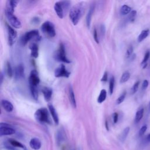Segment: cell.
Returning a JSON list of instances; mask_svg holds the SVG:
<instances>
[{
	"label": "cell",
	"mask_w": 150,
	"mask_h": 150,
	"mask_svg": "<svg viewBox=\"0 0 150 150\" xmlns=\"http://www.w3.org/2000/svg\"><path fill=\"white\" fill-rule=\"evenodd\" d=\"M100 34L101 35L102 37H103L105 35V28L104 24H101L100 26Z\"/></svg>",
	"instance_id": "cell-39"
},
{
	"label": "cell",
	"mask_w": 150,
	"mask_h": 150,
	"mask_svg": "<svg viewBox=\"0 0 150 150\" xmlns=\"http://www.w3.org/2000/svg\"><path fill=\"white\" fill-rule=\"evenodd\" d=\"M149 56H150V52H149V50H148L145 53L144 59H143V60H142V61L141 62V66H142V69H145L147 67V65H148L147 61L148 60V59L149 58Z\"/></svg>",
	"instance_id": "cell-27"
},
{
	"label": "cell",
	"mask_w": 150,
	"mask_h": 150,
	"mask_svg": "<svg viewBox=\"0 0 150 150\" xmlns=\"http://www.w3.org/2000/svg\"><path fill=\"white\" fill-rule=\"evenodd\" d=\"M69 100H70V103H71V105L73 106V108H76V107H77L76 101L75 96H74V93L73 88L71 86H70L69 89Z\"/></svg>",
	"instance_id": "cell-20"
},
{
	"label": "cell",
	"mask_w": 150,
	"mask_h": 150,
	"mask_svg": "<svg viewBox=\"0 0 150 150\" xmlns=\"http://www.w3.org/2000/svg\"><path fill=\"white\" fill-rule=\"evenodd\" d=\"M39 19L38 18H32V22L33 23H38L39 22Z\"/></svg>",
	"instance_id": "cell-46"
},
{
	"label": "cell",
	"mask_w": 150,
	"mask_h": 150,
	"mask_svg": "<svg viewBox=\"0 0 150 150\" xmlns=\"http://www.w3.org/2000/svg\"><path fill=\"white\" fill-rule=\"evenodd\" d=\"M131 12V8L127 5H124L120 9V13L122 15H126Z\"/></svg>",
	"instance_id": "cell-26"
},
{
	"label": "cell",
	"mask_w": 150,
	"mask_h": 150,
	"mask_svg": "<svg viewBox=\"0 0 150 150\" xmlns=\"http://www.w3.org/2000/svg\"><path fill=\"white\" fill-rule=\"evenodd\" d=\"M129 77H130V73H129V72L128 71H124L122 73V76H121V77L120 78V83H125L126 81H127L129 80Z\"/></svg>",
	"instance_id": "cell-28"
},
{
	"label": "cell",
	"mask_w": 150,
	"mask_h": 150,
	"mask_svg": "<svg viewBox=\"0 0 150 150\" xmlns=\"http://www.w3.org/2000/svg\"><path fill=\"white\" fill-rule=\"evenodd\" d=\"M54 11H55L56 13L58 16V17L60 19H62L64 16V14L65 11H64V9L63 8V6L62 5V4L61 1L56 2L54 4Z\"/></svg>",
	"instance_id": "cell-12"
},
{
	"label": "cell",
	"mask_w": 150,
	"mask_h": 150,
	"mask_svg": "<svg viewBox=\"0 0 150 150\" xmlns=\"http://www.w3.org/2000/svg\"><path fill=\"white\" fill-rule=\"evenodd\" d=\"M1 105L2 108L7 112H11L13 110V106L12 104L6 100H1Z\"/></svg>",
	"instance_id": "cell-19"
},
{
	"label": "cell",
	"mask_w": 150,
	"mask_h": 150,
	"mask_svg": "<svg viewBox=\"0 0 150 150\" xmlns=\"http://www.w3.org/2000/svg\"><path fill=\"white\" fill-rule=\"evenodd\" d=\"M29 49L30 50V56L33 58H37L39 56V47L38 45L35 42L32 43L29 46Z\"/></svg>",
	"instance_id": "cell-16"
},
{
	"label": "cell",
	"mask_w": 150,
	"mask_h": 150,
	"mask_svg": "<svg viewBox=\"0 0 150 150\" xmlns=\"http://www.w3.org/2000/svg\"><path fill=\"white\" fill-rule=\"evenodd\" d=\"M6 73L8 74V76L9 77H12L13 76V71L12 70V68L11 67V63L8 62L6 63Z\"/></svg>",
	"instance_id": "cell-32"
},
{
	"label": "cell",
	"mask_w": 150,
	"mask_h": 150,
	"mask_svg": "<svg viewBox=\"0 0 150 150\" xmlns=\"http://www.w3.org/2000/svg\"><path fill=\"white\" fill-rule=\"evenodd\" d=\"M105 127H106V129H107V130H108V129H109V128H108V122H107V121H105Z\"/></svg>",
	"instance_id": "cell-48"
},
{
	"label": "cell",
	"mask_w": 150,
	"mask_h": 150,
	"mask_svg": "<svg viewBox=\"0 0 150 150\" xmlns=\"http://www.w3.org/2000/svg\"><path fill=\"white\" fill-rule=\"evenodd\" d=\"M48 108H49V111L50 113V115H52V117L55 123V124L58 125L59 124V117L57 115V113L54 108V107H53V105L52 104H48Z\"/></svg>",
	"instance_id": "cell-14"
},
{
	"label": "cell",
	"mask_w": 150,
	"mask_h": 150,
	"mask_svg": "<svg viewBox=\"0 0 150 150\" xmlns=\"http://www.w3.org/2000/svg\"><path fill=\"white\" fill-rule=\"evenodd\" d=\"M83 6L81 3H79L74 5L70 9L69 12V18L74 25L78 23L83 13Z\"/></svg>",
	"instance_id": "cell-1"
},
{
	"label": "cell",
	"mask_w": 150,
	"mask_h": 150,
	"mask_svg": "<svg viewBox=\"0 0 150 150\" xmlns=\"http://www.w3.org/2000/svg\"><path fill=\"white\" fill-rule=\"evenodd\" d=\"M129 127H127L126 128H125L124 129V130L122 131V132L121 133L120 137H119V139L120 140L121 142H124L125 141V140L126 139L128 134H129Z\"/></svg>",
	"instance_id": "cell-23"
},
{
	"label": "cell",
	"mask_w": 150,
	"mask_h": 150,
	"mask_svg": "<svg viewBox=\"0 0 150 150\" xmlns=\"http://www.w3.org/2000/svg\"><path fill=\"white\" fill-rule=\"evenodd\" d=\"M148 84H149V82L147 80H144L142 82V89L143 90H145L148 86Z\"/></svg>",
	"instance_id": "cell-40"
},
{
	"label": "cell",
	"mask_w": 150,
	"mask_h": 150,
	"mask_svg": "<svg viewBox=\"0 0 150 150\" xmlns=\"http://www.w3.org/2000/svg\"><path fill=\"white\" fill-rule=\"evenodd\" d=\"M40 82V79L38 75V73L36 70H32L29 74V86H36L39 84Z\"/></svg>",
	"instance_id": "cell-10"
},
{
	"label": "cell",
	"mask_w": 150,
	"mask_h": 150,
	"mask_svg": "<svg viewBox=\"0 0 150 150\" xmlns=\"http://www.w3.org/2000/svg\"><path fill=\"white\" fill-rule=\"evenodd\" d=\"M42 93L44 97V98L46 101H49L52 98V93H53V90L51 88L45 87L43 88L42 90Z\"/></svg>",
	"instance_id": "cell-17"
},
{
	"label": "cell",
	"mask_w": 150,
	"mask_h": 150,
	"mask_svg": "<svg viewBox=\"0 0 150 150\" xmlns=\"http://www.w3.org/2000/svg\"><path fill=\"white\" fill-rule=\"evenodd\" d=\"M118 120V114L117 112H114L112 114V120L114 124H116Z\"/></svg>",
	"instance_id": "cell-41"
},
{
	"label": "cell",
	"mask_w": 150,
	"mask_h": 150,
	"mask_svg": "<svg viewBox=\"0 0 150 150\" xmlns=\"http://www.w3.org/2000/svg\"><path fill=\"white\" fill-rule=\"evenodd\" d=\"M114 85H115V78L112 76L111 77L110 79V82H109V92L110 95H111L113 93Z\"/></svg>",
	"instance_id": "cell-30"
},
{
	"label": "cell",
	"mask_w": 150,
	"mask_h": 150,
	"mask_svg": "<svg viewBox=\"0 0 150 150\" xmlns=\"http://www.w3.org/2000/svg\"><path fill=\"white\" fill-rule=\"evenodd\" d=\"M70 75V73L67 70L63 64H61L54 70V76L56 77H69Z\"/></svg>",
	"instance_id": "cell-9"
},
{
	"label": "cell",
	"mask_w": 150,
	"mask_h": 150,
	"mask_svg": "<svg viewBox=\"0 0 150 150\" xmlns=\"http://www.w3.org/2000/svg\"><path fill=\"white\" fill-rule=\"evenodd\" d=\"M35 118L39 122L51 124L48 110L46 108H40L35 113Z\"/></svg>",
	"instance_id": "cell-2"
},
{
	"label": "cell",
	"mask_w": 150,
	"mask_h": 150,
	"mask_svg": "<svg viewBox=\"0 0 150 150\" xmlns=\"http://www.w3.org/2000/svg\"><path fill=\"white\" fill-rule=\"evenodd\" d=\"M144 142L145 144H147L150 142V134H149L148 135H146V137L145 138V139L144 140Z\"/></svg>",
	"instance_id": "cell-43"
},
{
	"label": "cell",
	"mask_w": 150,
	"mask_h": 150,
	"mask_svg": "<svg viewBox=\"0 0 150 150\" xmlns=\"http://www.w3.org/2000/svg\"><path fill=\"white\" fill-rule=\"evenodd\" d=\"M149 33V29H145L141 31L139 36H138L137 40L138 42H141L142 40H144L148 35Z\"/></svg>",
	"instance_id": "cell-24"
},
{
	"label": "cell",
	"mask_w": 150,
	"mask_h": 150,
	"mask_svg": "<svg viewBox=\"0 0 150 150\" xmlns=\"http://www.w3.org/2000/svg\"><path fill=\"white\" fill-rule=\"evenodd\" d=\"M30 90L33 99L37 100L38 99V90L36 86H30Z\"/></svg>",
	"instance_id": "cell-29"
},
{
	"label": "cell",
	"mask_w": 150,
	"mask_h": 150,
	"mask_svg": "<svg viewBox=\"0 0 150 150\" xmlns=\"http://www.w3.org/2000/svg\"><path fill=\"white\" fill-rule=\"evenodd\" d=\"M5 15L12 27L16 29L21 28L22 24L20 20L13 13L5 11Z\"/></svg>",
	"instance_id": "cell-6"
},
{
	"label": "cell",
	"mask_w": 150,
	"mask_h": 150,
	"mask_svg": "<svg viewBox=\"0 0 150 150\" xmlns=\"http://www.w3.org/2000/svg\"><path fill=\"white\" fill-rule=\"evenodd\" d=\"M40 36H39V31L36 29L32 30L29 32H26L24 35H23L20 39L21 43L22 45H26L28 42L33 39L36 41H38L40 39Z\"/></svg>",
	"instance_id": "cell-3"
},
{
	"label": "cell",
	"mask_w": 150,
	"mask_h": 150,
	"mask_svg": "<svg viewBox=\"0 0 150 150\" xmlns=\"http://www.w3.org/2000/svg\"><path fill=\"white\" fill-rule=\"evenodd\" d=\"M9 142L10 144L12 145V146H13L14 147H18V148H21L25 149V146L22 144L17 141L16 140L11 139L9 140Z\"/></svg>",
	"instance_id": "cell-31"
},
{
	"label": "cell",
	"mask_w": 150,
	"mask_h": 150,
	"mask_svg": "<svg viewBox=\"0 0 150 150\" xmlns=\"http://www.w3.org/2000/svg\"><path fill=\"white\" fill-rule=\"evenodd\" d=\"M132 52H133V47L132 46H129L126 51V54H125L126 57L127 58L130 57L132 55Z\"/></svg>",
	"instance_id": "cell-36"
},
{
	"label": "cell",
	"mask_w": 150,
	"mask_h": 150,
	"mask_svg": "<svg viewBox=\"0 0 150 150\" xmlns=\"http://www.w3.org/2000/svg\"><path fill=\"white\" fill-rule=\"evenodd\" d=\"M93 38H94V39L96 41V42L97 43H98L100 40H99L98 32H97V30L96 28H94V30H93Z\"/></svg>",
	"instance_id": "cell-37"
},
{
	"label": "cell",
	"mask_w": 150,
	"mask_h": 150,
	"mask_svg": "<svg viewBox=\"0 0 150 150\" xmlns=\"http://www.w3.org/2000/svg\"><path fill=\"white\" fill-rule=\"evenodd\" d=\"M139 84V81H137L134 84V85L132 86V87L131 88V93L132 94H135L137 91V90L138 89Z\"/></svg>",
	"instance_id": "cell-35"
},
{
	"label": "cell",
	"mask_w": 150,
	"mask_h": 150,
	"mask_svg": "<svg viewBox=\"0 0 150 150\" xmlns=\"http://www.w3.org/2000/svg\"><path fill=\"white\" fill-rule=\"evenodd\" d=\"M144 109L143 107L140 108L137 110L135 114V123H138L141 120L142 118L143 115H144Z\"/></svg>",
	"instance_id": "cell-22"
},
{
	"label": "cell",
	"mask_w": 150,
	"mask_h": 150,
	"mask_svg": "<svg viewBox=\"0 0 150 150\" xmlns=\"http://www.w3.org/2000/svg\"><path fill=\"white\" fill-rule=\"evenodd\" d=\"M94 9H95V5L92 4L90 6V9L88 10V12L87 14L86 18V25H87L88 28H90L91 18H92V16H93V14L94 11Z\"/></svg>",
	"instance_id": "cell-15"
},
{
	"label": "cell",
	"mask_w": 150,
	"mask_h": 150,
	"mask_svg": "<svg viewBox=\"0 0 150 150\" xmlns=\"http://www.w3.org/2000/svg\"><path fill=\"white\" fill-rule=\"evenodd\" d=\"M8 30V39L9 46H12L16 42L17 38V32L15 29L9 25H6Z\"/></svg>",
	"instance_id": "cell-8"
},
{
	"label": "cell",
	"mask_w": 150,
	"mask_h": 150,
	"mask_svg": "<svg viewBox=\"0 0 150 150\" xmlns=\"http://www.w3.org/2000/svg\"><path fill=\"white\" fill-rule=\"evenodd\" d=\"M15 132V129L11 127V125L1 122L0 124V136L4 135H12Z\"/></svg>",
	"instance_id": "cell-7"
},
{
	"label": "cell",
	"mask_w": 150,
	"mask_h": 150,
	"mask_svg": "<svg viewBox=\"0 0 150 150\" xmlns=\"http://www.w3.org/2000/svg\"><path fill=\"white\" fill-rule=\"evenodd\" d=\"M3 80H4V75H3L2 73H1V84L2 83Z\"/></svg>",
	"instance_id": "cell-47"
},
{
	"label": "cell",
	"mask_w": 150,
	"mask_h": 150,
	"mask_svg": "<svg viewBox=\"0 0 150 150\" xmlns=\"http://www.w3.org/2000/svg\"><path fill=\"white\" fill-rule=\"evenodd\" d=\"M136 15H137V11L135 10L131 11V12L129 13V14L128 16V21L131 22H134L135 20V18L136 17Z\"/></svg>",
	"instance_id": "cell-34"
},
{
	"label": "cell",
	"mask_w": 150,
	"mask_h": 150,
	"mask_svg": "<svg viewBox=\"0 0 150 150\" xmlns=\"http://www.w3.org/2000/svg\"><path fill=\"white\" fill-rule=\"evenodd\" d=\"M107 97V91L103 89L100 91L99 96L97 98V102L100 104L104 102L106 98Z\"/></svg>",
	"instance_id": "cell-25"
},
{
	"label": "cell",
	"mask_w": 150,
	"mask_h": 150,
	"mask_svg": "<svg viewBox=\"0 0 150 150\" xmlns=\"http://www.w3.org/2000/svg\"><path fill=\"white\" fill-rule=\"evenodd\" d=\"M5 148L8 150H17L15 148H14L13 146H9V145H5Z\"/></svg>",
	"instance_id": "cell-45"
},
{
	"label": "cell",
	"mask_w": 150,
	"mask_h": 150,
	"mask_svg": "<svg viewBox=\"0 0 150 150\" xmlns=\"http://www.w3.org/2000/svg\"><path fill=\"white\" fill-rule=\"evenodd\" d=\"M54 57L56 60L60 62L70 63L71 62L66 56L64 45L63 43H60L57 50L55 52Z\"/></svg>",
	"instance_id": "cell-4"
},
{
	"label": "cell",
	"mask_w": 150,
	"mask_h": 150,
	"mask_svg": "<svg viewBox=\"0 0 150 150\" xmlns=\"http://www.w3.org/2000/svg\"><path fill=\"white\" fill-rule=\"evenodd\" d=\"M147 129V126L146 125H143L139 129V137H142L145 132V131H146Z\"/></svg>",
	"instance_id": "cell-38"
},
{
	"label": "cell",
	"mask_w": 150,
	"mask_h": 150,
	"mask_svg": "<svg viewBox=\"0 0 150 150\" xmlns=\"http://www.w3.org/2000/svg\"><path fill=\"white\" fill-rule=\"evenodd\" d=\"M126 94H127L126 91H124L121 93V94L118 97V98L116 100L117 104H118V105L120 104L121 103H122L124 101V100H125V97H126Z\"/></svg>",
	"instance_id": "cell-33"
},
{
	"label": "cell",
	"mask_w": 150,
	"mask_h": 150,
	"mask_svg": "<svg viewBox=\"0 0 150 150\" xmlns=\"http://www.w3.org/2000/svg\"><path fill=\"white\" fill-rule=\"evenodd\" d=\"M18 1L15 0H9L6 3V10L5 11L13 13L15 9L18 4Z\"/></svg>",
	"instance_id": "cell-13"
},
{
	"label": "cell",
	"mask_w": 150,
	"mask_h": 150,
	"mask_svg": "<svg viewBox=\"0 0 150 150\" xmlns=\"http://www.w3.org/2000/svg\"><path fill=\"white\" fill-rule=\"evenodd\" d=\"M41 30L43 34L47 37L53 38L56 35L54 26L53 23L50 21H46L43 22L41 26Z\"/></svg>",
	"instance_id": "cell-5"
},
{
	"label": "cell",
	"mask_w": 150,
	"mask_h": 150,
	"mask_svg": "<svg viewBox=\"0 0 150 150\" xmlns=\"http://www.w3.org/2000/svg\"><path fill=\"white\" fill-rule=\"evenodd\" d=\"M149 69L150 70V62H149Z\"/></svg>",
	"instance_id": "cell-49"
},
{
	"label": "cell",
	"mask_w": 150,
	"mask_h": 150,
	"mask_svg": "<svg viewBox=\"0 0 150 150\" xmlns=\"http://www.w3.org/2000/svg\"><path fill=\"white\" fill-rule=\"evenodd\" d=\"M107 80H108V73L107 71H105L101 79V81L103 82H105L107 81Z\"/></svg>",
	"instance_id": "cell-42"
},
{
	"label": "cell",
	"mask_w": 150,
	"mask_h": 150,
	"mask_svg": "<svg viewBox=\"0 0 150 150\" xmlns=\"http://www.w3.org/2000/svg\"><path fill=\"white\" fill-rule=\"evenodd\" d=\"M24 66L22 64L17 65L14 69V76L16 80L21 79L24 77Z\"/></svg>",
	"instance_id": "cell-11"
},
{
	"label": "cell",
	"mask_w": 150,
	"mask_h": 150,
	"mask_svg": "<svg viewBox=\"0 0 150 150\" xmlns=\"http://www.w3.org/2000/svg\"><path fill=\"white\" fill-rule=\"evenodd\" d=\"M65 139V132L63 129L60 128L57 131L56 135V139L57 144H60Z\"/></svg>",
	"instance_id": "cell-21"
},
{
	"label": "cell",
	"mask_w": 150,
	"mask_h": 150,
	"mask_svg": "<svg viewBox=\"0 0 150 150\" xmlns=\"http://www.w3.org/2000/svg\"><path fill=\"white\" fill-rule=\"evenodd\" d=\"M29 145H30V146L33 149H35V150L39 149L42 145L40 141L37 138H32L29 142Z\"/></svg>",
	"instance_id": "cell-18"
},
{
	"label": "cell",
	"mask_w": 150,
	"mask_h": 150,
	"mask_svg": "<svg viewBox=\"0 0 150 150\" xmlns=\"http://www.w3.org/2000/svg\"><path fill=\"white\" fill-rule=\"evenodd\" d=\"M150 115V101L148 103V104L147 105V110H146V117H148Z\"/></svg>",
	"instance_id": "cell-44"
}]
</instances>
